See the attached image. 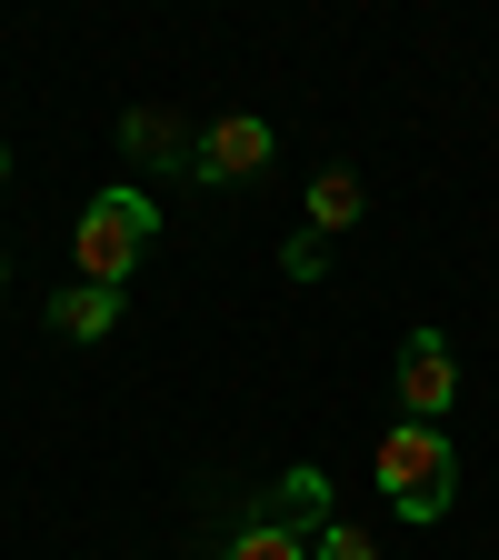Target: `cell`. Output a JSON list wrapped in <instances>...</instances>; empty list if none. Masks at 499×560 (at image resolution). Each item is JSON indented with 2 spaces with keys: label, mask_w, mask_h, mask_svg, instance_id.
Returning <instances> with one entry per match:
<instances>
[{
  "label": "cell",
  "mask_w": 499,
  "mask_h": 560,
  "mask_svg": "<svg viewBox=\"0 0 499 560\" xmlns=\"http://www.w3.org/2000/svg\"><path fill=\"white\" fill-rule=\"evenodd\" d=\"M370 470H380V501L400 521H440L450 490H460V451L440 441V420H390L380 451H370Z\"/></svg>",
  "instance_id": "cell-1"
},
{
  "label": "cell",
  "mask_w": 499,
  "mask_h": 560,
  "mask_svg": "<svg viewBox=\"0 0 499 560\" xmlns=\"http://www.w3.org/2000/svg\"><path fill=\"white\" fill-rule=\"evenodd\" d=\"M161 231V210L140 200V190H100L81 210V231H70V250H81V280H100V291H120V280L140 270V250H151Z\"/></svg>",
  "instance_id": "cell-2"
},
{
  "label": "cell",
  "mask_w": 499,
  "mask_h": 560,
  "mask_svg": "<svg viewBox=\"0 0 499 560\" xmlns=\"http://www.w3.org/2000/svg\"><path fill=\"white\" fill-rule=\"evenodd\" d=\"M400 400H409V420H440V410L460 400V361H450V340H440L430 320L400 340Z\"/></svg>",
  "instance_id": "cell-3"
},
{
  "label": "cell",
  "mask_w": 499,
  "mask_h": 560,
  "mask_svg": "<svg viewBox=\"0 0 499 560\" xmlns=\"http://www.w3.org/2000/svg\"><path fill=\"white\" fill-rule=\"evenodd\" d=\"M190 171H200V180H250V171H270V120H260V110L210 120V130L190 140Z\"/></svg>",
  "instance_id": "cell-4"
},
{
  "label": "cell",
  "mask_w": 499,
  "mask_h": 560,
  "mask_svg": "<svg viewBox=\"0 0 499 560\" xmlns=\"http://www.w3.org/2000/svg\"><path fill=\"white\" fill-rule=\"evenodd\" d=\"M260 521H280V530H300V540H320L330 530V470H280V490H270V511Z\"/></svg>",
  "instance_id": "cell-5"
},
{
  "label": "cell",
  "mask_w": 499,
  "mask_h": 560,
  "mask_svg": "<svg viewBox=\"0 0 499 560\" xmlns=\"http://www.w3.org/2000/svg\"><path fill=\"white\" fill-rule=\"evenodd\" d=\"M110 320H120V291H100V280H70V291L50 301L60 340H110Z\"/></svg>",
  "instance_id": "cell-6"
},
{
  "label": "cell",
  "mask_w": 499,
  "mask_h": 560,
  "mask_svg": "<svg viewBox=\"0 0 499 560\" xmlns=\"http://www.w3.org/2000/svg\"><path fill=\"white\" fill-rule=\"evenodd\" d=\"M360 200H370V190H360V171H320V180H310V231H320V241H340L349 221H360Z\"/></svg>",
  "instance_id": "cell-7"
},
{
  "label": "cell",
  "mask_w": 499,
  "mask_h": 560,
  "mask_svg": "<svg viewBox=\"0 0 499 560\" xmlns=\"http://www.w3.org/2000/svg\"><path fill=\"white\" fill-rule=\"evenodd\" d=\"M221 560H310V540H300V530H280V521H250Z\"/></svg>",
  "instance_id": "cell-8"
},
{
  "label": "cell",
  "mask_w": 499,
  "mask_h": 560,
  "mask_svg": "<svg viewBox=\"0 0 499 560\" xmlns=\"http://www.w3.org/2000/svg\"><path fill=\"white\" fill-rule=\"evenodd\" d=\"M310 560H380V540H370L360 521H330V530L310 540Z\"/></svg>",
  "instance_id": "cell-9"
},
{
  "label": "cell",
  "mask_w": 499,
  "mask_h": 560,
  "mask_svg": "<svg viewBox=\"0 0 499 560\" xmlns=\"http://www.w3.org/2000/svg\"><path fill=\"white\" fill-rule=\"evenodd\" d=\"M130 151H180V130H170L161 110H140V120H130Z\"/></svg>",
  "instance_id": "cell-10"
}]
</instances>
